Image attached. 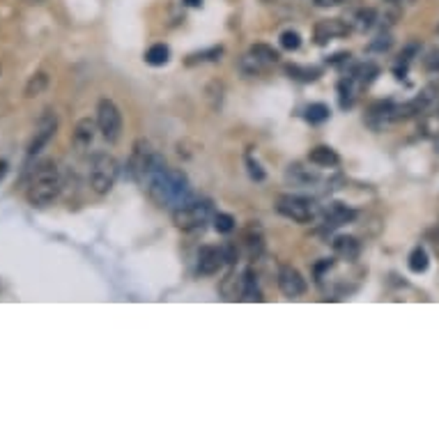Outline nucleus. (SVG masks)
Masks as SVG:
<instances>
[{
  "label": "nucleus",
  "mask_w": 439,
  "mask_h": 439,
  "mask_svg": "<svg viewBox=\"0 0 439 439\" xmlns=\"http://www.w3.org/2000/svg\"><path fill=\"white\" fill-rule=\"evenodd\" d=\"M239 69H242L246 76H260V74L267 69V65H264L260 58L248 53V55L242 58V62H239Z\"/></svg>",
  "instance_id": "nucleus-21"
},
{
  "label": "nucleus",
  "mask_w": 439,
  "mask_h": 439,
  "mask_svg": "<svg viewBox=\"0 0 439 439\" xmlns=\"http://www.w3.org/2000/svg\"><path fill=\"white\" fill-rule=\"evenodd\" d=\"M145 189L159 207H177L191 196L187 173H182L180 168H170V166H166Z\"/></svg>",
  "instance_id": "nucleus-1"
},
{
  "label": "nucleus",
  "mask_w": 439,
  "mask_h": 439,
  "mask_svg": "<svg viewBox=\"0 0 439 439\" xmlns=\"http://www.w3.org/2000/svg\"><path fill=\"white\" fill-rule=\"evenodd\" d=\"M30 3H35V5H39V3H44V0H30Z\"/></svg>",
  "instance_id": "nucleus-34"
},
{
  "label": "nucleus",
  "mask_w": 439,
  "mask_h": 439,
  "mask_svg": "<svg viewBox=\"0 0 439 439\" xmlns=\"http://www.w3.org/2000/svg\"><path fill=\"white\" fill-rule=\"evenodd\" d=\"M55 131H58V118H55V113L53 111H44V115H41L39 122H37L35 136H32L30 145H28V154L30 156L39 154L48 145V140L55 136Z\"/></svg>",
  "instance_id": "nucleus-8"
},
{
  "label": "nucleus",
  "mask_w": 439,
  "mask_h": 439,
  "mask_svg": "<svg viewBox=\"0 0 439 439\" xmlns=\"http://www.w3.org/2000/svg\"><path fill=\"white\" fill-rule=\"evenodd\" d=\"M62 191V175L58 163L44 159L35 166L28 184V203L32 207H48Z\"/></svg>",
  "instance_id": "nucleus-2"
},
{
  "label": "nucleus",
  "mask_w": 439,
  "mask_h": 439,
  "mask_svg": "<svg viewBox=\"0 0 439 439\" xmlns=\"http://www.w3.org/2000/svg\"><path fill=\"white\" fill-rule=\"evenodd\" d=\"M377 23V12L372 7H363L357 14H354V30L359 32H368L372 26Z\"/></svg>",
  "instance_id": "nucleus-19"
},
{
  "label": "nucleus",
  "mask_w": 439,
  "mask_h": 439,
  "mask_svg": "<svg viewBox=\"0 0 439 439\" xmlns=\"http://www.w3.org/2000/svg\"><path fill=\"white\" fill-rule=\"evenodd\" d=\"M97 120H90V118H83L79 120L76 129H74V145L79 147V150H86V147L93 145V140L97 136Z\"/></svg>",
  "instance_id": "nucleus-12"
},
{
  "label": "nucleus",
  "mask_w": 439,
  "mask_h": 439,
  "mask_svg": "<svg viewBox=\"0 0 439 439\" xmlns=\"http://www.w3.org/2000/svg\"><path fill=\"white\" fill-rule=\"evenodd\" d=\"M235 217L233 214H226V212H219V214H214V228H217V233L221 235H228V233H233L235 230Z\"/></svg>",
  "instance_id": "nucleus-25"
},
{
  "label": "nucleus",
  "mask_w": 439,
  "mask_h": 439,
  "mask_svg": "<svg viewBox=\"0 0 439 439\" xmlns=\"http://www.w3.org/2000/svg\"><path fill=\"white\" fill-rule=\"evenodd\" d=\"M334 251L345 260H357L359 253H361V246H359L357 239L350 237V235H338L334 239Z\"/></svg>",
  "instance_id": "nucleus-14"
},
{
  "label": "nucleus",
  "mask_w": 439,
  "mask_h": 439,
  "mask_svg": "<svg viewBox=\"0 0 439 439\" xmlns=\"http://www.w3.org/2000/svg\"><path fill=\"white\" fill-rule=\"evenodd\" d=\"M437 32H439V28H437Z\"/></svg>",
  "instance_id": "nucleus-35"
},
{
  "label": "nucleus",
  "mask_w": 439,
  "mask_h": 439,
  "mask_svg": "<svg viewBox=\"0 0 439 439\" xmlns=\"http://www.w3.org/2000/svg\"><path fill=\"white\" fill-rule=\"evenodd\" d=\"M318 7H338V5H343V0H313Z\"/></svg>",
  "instance_id": "nucleus-31"
},
{
  "label": "nucleus",
  "mask_w": 439,
  "mask_h": 439,
  "mask_svg": "<svg viewBox=\"0 0 439 439\" xmlns=\"http://www.w3.org/2000/svg\"><path fill=\"white\" fill-rule=\"evenodd\" d=\"M407 264H410V269L414 271V274H421V271H426L428 264H430L426 248H421V246L414 248V251L410 253V262Z\"/></svg>",
  "instance_id": "nucleus-22"
},
{
  "label": "nucleus",
  "mask_w": 439,
  "mask_h": 439,
  "mask_svg": "<svg viewBox=\"0 0 439 439\" xmlns=\"http://www.w3.org/2000/svg\"><path fill=\"white\" fill-rule=\"evenodd\" d=\"M281 46H283L285 51H297V48L302 46V35L297 30L281 32Z\"/></svg>",
  "instance_id": "nucleus-27"
},
{
  "label": "nucleus",
  "mask_w": 439,
  "mask_h": 439,
  "mask_svg": "<svg viewBox=\"0 0 439 439\" xmlns=\"http://www.w3.org/2000/svg\"><path fill=\"white\" fill-rule=\"evenodd\" d=\"M278 288L285 297L295 299V297H302L306 292V278L302 276L299 269L292 267V264H283V267L278 269Z\"/></svg>",
  "instance_id": "nucleus-10"
},
{
  "label": "nucleus",
  "mask_w": 439,
  "mask_h": 439,
  "mask_svg": "<svg viewBox=\"0 0 439 439\" xmlns=\"http://www.w3.org/2000/svg\"><path fill=\"white\" fill-rule=\"evenodd\" d=\"M246 166H248V175H251L253 180H258L262 182L264 180V170H262V166L253 159V156H246Z\"/></svg>",
  "instance_id": "nucleus-29"
},
{
  "label": "nucleus",
  "mask_w": 439,
  "mask_h": 439,
  "mask_svg": "<svg viewBox=\"0 0 439 439\" xmlns=\"http://www.w3.org/2000/svg\"><path fill=\"white\" fill-rule=\"evenodd\" d=\"M168 60H170V48L166 44H154L145 51V62L150 67H163Z\"/></svg>",
  "instance_id": "nucleus-18"
},
{
  "label": "nucleus",
  "mask_w": 439,
  "mask_h": 439,
  "mask_svg": "<svg viewBox=\"0 0 439 439\" xmlns=\"http://www.w3.org/2000/svg\"><path fill=\"white\" fill-rule=\"evenodd\" d=\"M309 161L313 166H320V168H334V166H338V154L331 150L329 145H318L313 147L311 154H309Z\"/></svg>",
  "instance_id": "nucleus-15"
},
{
  "label": "nucleus",
  "mask_w": 439,
  "mask_h": 439,
  "mask_svg": "<svg viewBox=\"0 0 439 439\" xmlns=\"http://www.w3.org/2000/svg\"><path fill=\"white\" fill-rule=\"evenodd\" d=\"M46 88H48V74H46V72H35V74H32V76L28 79L26 88H23V95H26L28 99L39 97Z\"/></svg>",
  "instance_id": "nucleus-17"
},
{
  "label": "nucleus",
  "mask_w": 439,
  "mask_h": 439,
  "mask_svg": "<svg viewBox=\"0 0 439 439\" xmlns=\"http://www.w3.org/2000/svg\"><path fill=\"white\" fill-rule=\"evenodd\" d=\"M391 35H379L375 41L370 44V51H386V48H391Z\"/></svg>",
  "instance_id": "nucleus-30"
},
{
  "label": "nucleus",
  "mask_w": 439,
  "mask_h": 439,
  "mask_svg": "<svg viewBox=\"0 0 439 439\" xmlns=\"http://www.w3.org/2000/svg\"><path fill=\"white\" fill-rule=\"evenodd\" d=\"M118 175H120V166L111 154L97 152L93 159H90L88 180H90V189H93L97 196L111 194V189L115 187V182H118Z\"/></svg>",
  "instance_id": "nucleus-5"
},
{
  "label": "nucleus",
  "mask_w": 439,
  "mask_h": 439,
  "mask_svg": "<svg viewBox=\"0 0 439 439\" xmlns=\"http://www.w3.org/2000/svg\"><path fill=\"white\" fill-rule=\"evenodd\" d=\"M255 278H258V276L253 274V269H246V271H244V278H242V295H244V299H248V302L260 299L258 281H255Z\"/></svg>",
  "instance_id": "nucleus-20"
},
{
  "label": "nucleus",
  "mask_w": 439,
  "mask_h": 439,
  "mask_svg": "<svg viewBox=\"0 0 439 439\" xmlns=\"http://www.w3.org/2000/svg\"><path fill=\"white\" fill-rule=\"evenodd\" d=\"M97 127L109 143H118L122 136V113L111 99H102L97 104Z\"/></svg>",
  "instance_id": "nucleus-7"
},
{
  "label": "nucleus",
  "mask_w": 439,
  "mask_h": 439,
  "mask_svg": "<svg viewBox=\"0 0 439 439\" xmlns=\"http://www.w3.org/2000/svg\"><path fill=\"white\" fill-rule=\"evenodd\" d=\"M276 210L278 214H283L285 219L295 223H311L320 214V207L316 205V201L304 198V196H292V194L281 196Z\"/></svg>",
  "instance_id": "nucleus-6"
},
{
  "label": "nucleus",
  "mask_w": 439,
  "mask_h": 439,
  "mask_svg": "<svg viewBox=\"0 0 439 439\" xmlns=\"http://www.w3.org/2000/svg\"><path fill=\"white\" fill-rule=\"evenodd\" d=\"M288 180L292 182L295 187H311V184H316L318 182V175L309 168H302V166H290Z\"/></svg>",
  "instance_id": "nucleus-16"
},
{
  "label": "nucleus",
  "mask_w": 439,
  "mask_h": 439,
  "mask_svg": "<svg viewBox=\"0 0 439 439\" xmlns=\"http://www.w3.org/2000/svg\"><path fill=\"white\" fill-rule=\"evenodd\" d=\"M350 32V26H347L345 21L341 19H327V21H320L318 26H316V41L322 46V44H327L329 39H334V37H343Z\"/></svg>",
  "instance_id": "nucleus-11"
},
{
  "label": "nucleus",
  "mask_w": 439,
  "mask_h": 439,
  "mask_svg": "<svg viewBox=\"0 0 439 439\" xmlns=\"http://www.w3.org/2000/svg\"><path fill=\"white\" fill-rule=\"evenodd\" d=\"M212 212H214V207L210 198L189 196L184 203L173 207V223H175L180 230H196V228H201L203 223L210 221Z\"/></svg>",
  "instance_id": "nucleus-4"
},
{
  "label": "nucleus",
  "mask_w": 439,
  "mask_h": 439,
  "mask_svg": "<svg viewBox=\"0 0 439 439\" xmlns=\"http://www.w3.org/2000/svg\"><path fill=\"white\" fill-rule=\"evenodd\" d=\"M7 175V161H0V182Z\"/></svg>",
  "instance_id": "nucleus-32"
},
{
  "label": "nucleus",
  "mask_w": 439,
  "mask_h": 439,
  "mask_svg": "<svg viewBox=\"0 0 439 439\" xmlns=\"http://www.w3.org/2000/svg\"><path fill=\"white\" fill-rule=\"evenodd\" d=\"M251 55H255V58H260V60L264 62V65H271V62H278V51L274 46H267V44H253L251 46V51H248Z\"/></svg>",
  "instance_id": "nucleus-23"
},
{
  "label": "nucleus",
  "mask_w": 439,
  "mask_h": 439,
  "mask_svg": "<svg viewBox=\"0 0 439 439\" xmlns=\"http://www.w3.org/2000/svg\"><path fill=\"white\" fill-rule=\"evenodd\" d=\"M166 166H168L166 159L150 143H147V140H138V143L134 145V152H131L127 168H129V175L134 177L138 184L147 187L166 168Z\"/></svg>",
  "instance_id": "nucleus-3"
},
{
  "label": "nucleus",
  "mask_w": 439,
  "mask_h": 439,
  "mask_svg": "<svg viewBox=\"0 0 439 439\" xmlns=\"http://www.w3.org/2000/svg\"><path fill=\"white\" fill-rule=\"evenodd\" d=\"M288 74L292 79H299V81H316L320 76V69L299 67V65H288Z\"/></svg>",
  "instance_id": "nucleus-26"
},
{
  "label": "nucleus",
  "mask_w": 439,
  "mask_h": 439,
  "mask_svg": "<svg viewBox=\"0 0 439 439\" xmlns=\"http://www.w3.org/2000/svg\"><path fill=\"white\" fill-rule=\"evenodd\" d=\"M352 219H354V212L343 203H331L325 210V221H327V226H331V228L345 226V223H350Z\"/></svg>",
  "instance_id": "nucleus-13"
},
{
  "label": "nucleus",
  "mask_w": 439,
  "mask_h": 439,
  "mask_svg": "<svg viewBox=\"0 0 439 439\" xmlns=\"http://www.w3.org/2000/svg\"><path fill=\"white\" fill-rule=\"evenodd\" d=\"M228 260V255L223 248L219 246H201V251H198V262H196V269L201 276H214L217 271L223 267V262Z\"/></svg>",
  "instance_id": "nucleus-9"
},
{
  "label": "nucleus",
  "mask_w": 439,
  "mask_h": 439,
  "mask_svg": "<svg viewBox=\"0 0 439 439\" xmlns=\"http://www.w3.org/2000/svg\"><path fill=\"white\" fill-rule=\"evenodd\" d=\"M329 106L327 104H311L309 109H306V120H309L311 124H322L329 120Z\"/></svg>",
  "instance_id": "nucleus-24"
},
{
  "label": "nucleus",
  "mask_w": 439,
  "mask_h": 439,
  "mask_svg": "<svg viewBox=\"0 0 439 439\" xmlns=\"http://www.w3.org/2000/svg\"><path fill=\"white\" fill-rule=\"evenodd\" d=\"M223 53V48H210V51H203V53H194V55H189V60L187 65H194V62H205V60H217V58Z\"/></svg>",
  "instance_id": "nucleus-28"
},
{
  "label": "nucleus",
  "mask_w": 439,
  "mask_h": 439,
  "mask_svg": "<svg viewBox=\"0 0 439 439\" xmlns=\"http://www.w3.org/2000/svg\"><path fill=\"white\" fill-rule=\"evenodd\" d=\"M184 5H189V7H198V5H203V0H184Z\"/></svg>",
  "instance_id": "nucleus-33"
}]
</instances>
